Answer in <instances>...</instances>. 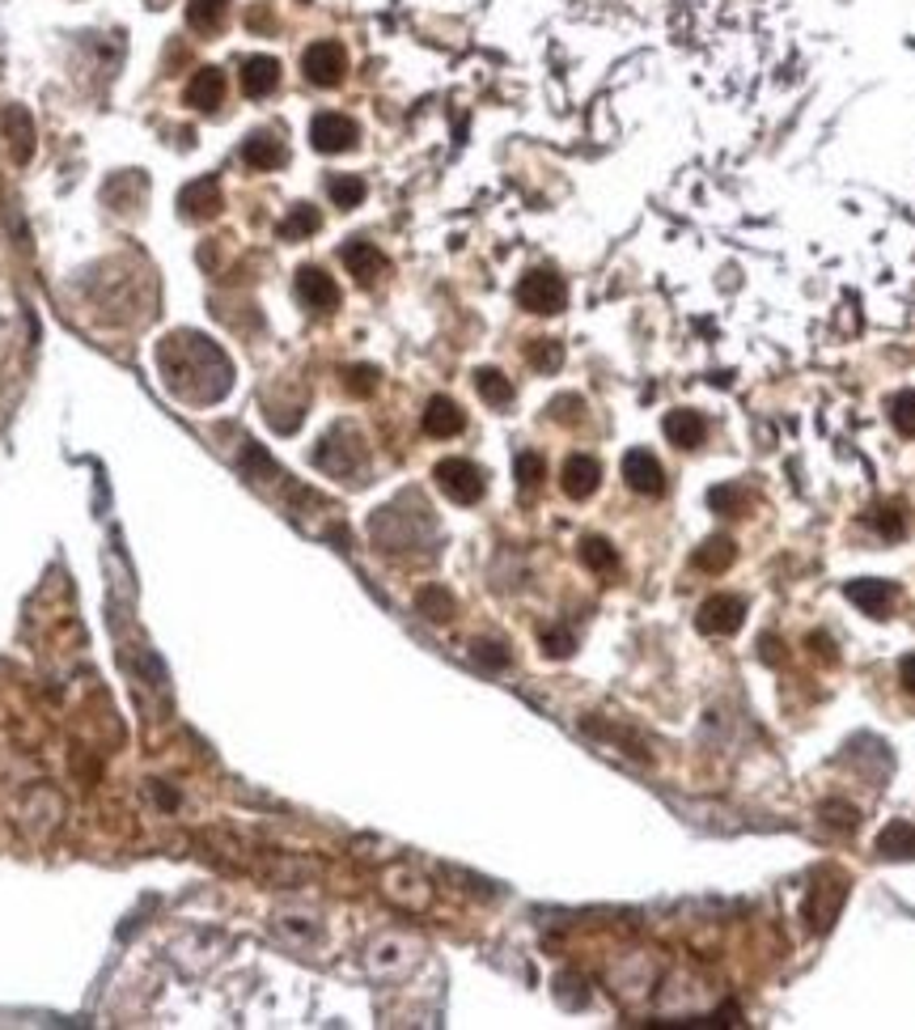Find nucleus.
I'll return each mask as SVG.
<instances>
[{
  "instance_id": "obj_1",
  "label": "nucleus",
  "mask_w": 915,
  "mask_h": 1030,
  "mask_svg": "<svg viewBox=\"0 0 915 1030\" xmlns=\"http://www.w3.org/2000/svg\"><path fill=\"white\" fill-rule=\"evenodd\" d=\"M158 369L165 387L187 403H217L233 387V365L229 356L195 331H174L158 348Z\"/></svg>"
},
{
  "instance_id": "obj_2",
  "label": "nucleus",
  "mask_w": 915,
  "mask_h": 1030,
  "mask_svg": "<svg viewBox=\"0 0 915 1030\" xmlns=\"http://www.w3.org/2000/svg\"><path fill=\"white\" fill-rule=\"evenodd\" d=\"M517 306L530 314H560L569 306V285L551 267H535L517 281Z\"/></svg>"
},
{
  "instance_id": "obj_3",
  "label": "nucleus",
  "mask_w": 915,
  "mask_h": 1030,
  "mask_svg": "<svg viewBox=\"0 0 915 1030\" xmlns=\"http://www.w3.org/2000/svg\"><path fill=\"white\" fill-rule=\"evenodd\" d=\"M433 480H437V488H442L454 505H474V501H483V492H488V476L474 467L471 458H442V462L433 467Z\"/></svg>"
},
{
  "instance_id": "obj_4",
  "label": "nucleus",
  "mask_w": 915,
  "mask_h": 1030,
  "mask_svg": "<svg viewBox=\"0 0 915 1030\" xmlns=\"http://www.w3.org/2000/svg\"><path fill=\"white\" fill-rule=\"evenodd\" d=\"M301 72L306 81L318 85V90H335L347 77V52L335 43V38H322V43H310L306 56H301Z\"/></svg>"
},
{
  "instance_id": "obj_5",
  "label": "nucleus",
  "mask_w": 915,
  "mask_h": 1030,
  "mask_svg": "<svg viewBox=\"0 0 915 1030\" xmlns=\"http://www.w3.org/2000/svg\"><path fill=\"white\" fill-rule=\"evenodd\" d=\"M742 623H746V603H742L737 594H717V598H708V603L699 607V615H695V628H699L704 637H733Z\"/></svg>"
},
{
  "instance_id": "obj_6",
  "label": "nucleus",
  "mask_w": 915,
  "mask_h": 1030,
  "mask_svg": "<svg viewBox=\"0 0 915 1030\" xmlns=\"http://www.w3.org/2000/svg\"><path fill=\"white\" fill-rule=\"evenodd\" d=\"M356 136H361L356 124L347 115H340V111H322L310 124V145H314L318 153H347L356 145Z\"/></svg>"
},
{
  "instance_id": "obj_7",
  "label": "nucleus",
  "mask_w": 915,
  "mask_h": 1030,
  "mask_svg": "<svg viewBox=\"0 0 915 1030\" xmlns=\"http://www.w3.org/2000/svg\"><path fill=\"white\" fill-rule=\"evenodd\" d=\"M179 208H183V217H191V221H213L225 208L221 179H217V174H204V179L187 183V187L179 192Z\"/></svg>"
},
{
  "instance_id": "obj_8",
  "label": "nucleus",
  "mask_w": 915,
  "mask_h": 1030,
  "mask_svg": "<svg viewBox=\"0 0 915 1030\" xmlns=\"http://www.w3.org/2000/svg\"><path fill=\"white\" fill-rule=\"evenodd\" d=\"M624 480H628L631 492L640 496H662L665 492V471L662 462L649 450H628L624 454Z\"/></svg>"
},
{
  "instance_id": "obj_9",
  "label": "nucleus",
  "mask_w": 915,
  "mask_h": 1030,
  "mask_svg": "<svg viewBox=\"0 0 915 1030\" xmlns=\"http://www.w3.org/2000/svg\"><path fill=\"white\" fill-rule=\"evenodd\" d=\"M297 297H301V306H310V310H318V314H327V310H335L340 306V285L322 272V267H297Z\"/></svg>"
},
{
  "instance_id": "obj_10",
  "label": "nucleus",
  "mask_w": 915,
  "mask_h": 1030,
  "mask_svg": "<svg viewBox=\"0 0 915 1030\" xmlns=\"http://www.w3.org/2000/svg\"><path fill=\"white\" fill-rule=\"evenodd\" d=\"M598 483H602L598 458H590V454H569V462H564V471H560V488L569 492L572 501H590V496L598 492Z\"/></svg>"
},
{
  "instance_id": "obj_11",
  "label": "nucleus",
  "mask_w": 915,
  "mask_h": 1030,
  "mask_svg": "<svg viewBox=\"0 0 915 1030\" xmlns=\"http://www.w3.org/2000/svg\"><path fill=\"white\" fill-rule=\"evenodd\" d=\"M848 598H853V603L865 615L885 619V615H890V607H894V598H899V585H894V581L860 577V581H848Z\"/></svg>"
},
{
  "instance_id": "obj_12",
  "label": "nucleus",
  "mask_w": 915,
  "mask_h": 1030,
  "mask_svg": "<svg viewBox=\"0 0 915 1030\" xmlns=\"http://www.w3.org/2000/svg\"><path fill=\"white\" fill-rule=\"evenodd\" d=\"M662 433L670 437V446H678V450H699L704 437H708V420L691 412V408H678V412H665Z\"/></svg>"
},
{
  "instance_id": "obj_13",
  "label": "nucleus",
  "mask_w": 915,
  "mask_h": 1030,
  "mask_svg": "<svg viewBox=\"0 0 915 1030\" xmlns=\"http://www.w3.org/2000/svg\"><path fill=\"white\" fill-rule=\"evenodd\" d=\"M0 124H4V140H9V153L18 165H26L34 158V124L26 115V106H4L0 111Z\"/></svg>"
},
{
  "instance_id": "obj_14",
  "label": "nucleus",
  "mask_w": 915,
  "mask_h": 1030,
  "mask_svg": "<svg viewBox=\"0 0 915 1030\" xmlns=\"http://www.w3.org/2000/svg\"><path fill=\"white\" fill-rule=\"evenodd\" d=\"M340 259H344V267L361 285H374L381 272H386V255H381L374 242H365V238H352L344 251H340Z\"/></svg>"
},
{
  "instance_id": "obj_15",
  "label": "nucleus",
  "mask_w": 915,
  "mask_h": 1030,
  "mask_svg": "<svg viewBox=\"0 0 915 1030\" xmlns=\"http://www.w3.org/2000/svg\"><path fill=\"white\" fill-rule=\"evenodd\" d=\"M462 428H467V412H462L454 399L433 394L428 408H424V433H428V437H458Z\"/></svg>"
},
{
  "instance_id": "obj_16",
  "label": "nucleus",
  "mask_w": 915,
  "mask_h": 1030,
  "mask_svg": "<svg viewBox=\"0 0 915 1030\" xmlns=\"http://www.w3.org/2000/svg\"><path fill=\"white\" fill-rule=\"evenodd\" d=\"M242 158H247L251 170H281L288 161V149L276 131H251L247 145H242Z\"/></svg>"
},
{
  "instance_id": "obj_17",
  "label": "nucleus",
  "mask_w": 915,
  "mask_h": 1030,
  "mask_svg": "<svg viewBox=\"0 0 915 1030\" xmlns=\"http://www.w3.org/2000/svg\"><path fill=\"white\" fill-rule=\"evenodd\" d=\"M281 85V60L276 56H251L242 65V94L247 98H267Z\"/></svg>"
},
{
  "instance_id": "obj_18",
  "label": "nucleus",
  "mask_w": 915,
  "mask_h": 1030,
  "mask_svg": "<svg viewBox=\"0 0 915 1030\" xmlns=\"http://www.w3.org/2000/svg\"><path fill=\"white\" fill-rule=\"evenodd\" d=\"M225 98V72L221 68H195L187 81V106L195 111H217Z\"/></svg>"
},
{
  "instance_id": "obj_19",
  "label": "nucleus",
  "mask_w": 915,
  "mask_h": 1030,
  "mask_svg": "<svg viewBox=\"0 0 915 1030\" xmlns=\"http://www.w3.org/2000/svg\"><path fill=\"white\" fill-rule=\"evenodd\" d=\"M733 560H737V548H733L729 535H712L704 548L695 551V569H704V573H725Z\"/></svg>"
},
{
  "instance_id": "obj_20",
  "label": "nucleus",
  "mask_w": 915,
  "mask_h": 1030,
  "mask_svg": "<svg viewBox=\"0 0 915 1030\" xmlns=\"http://www.w3.org/2000/svg\"><path fill=\"white\" fill-rule=\"evenodd\" d=\"M322 229V213H318L314 204H297V208H288V217L281 221V238L285 242H301V238H310V233H318Z\"/></svg>"
},
{
  "instance_id": "obj_21",
  "label": "nucleus",
  "mask_w": 915,
  "mask_h": 1030,
  "mask_svg": "<svg viewBox=\"0 0 915 1030\" xmlns=\"http://www.w3.org/2000/svg\"><path fill=\"white\" fill-rule=\"evenodd\" d=\"M474 390H479V399H483V403H492V408L513 403V382H508L501 369H492V365L474 369Z\"/></svg>"
},
{
  "instance_id": "obj_22",
  "label": "nucleus",
  "mask_w": 915,
  "mask_h": 1030,
  "mask_svg": "<svg viewBox=\"0 0 915 1030\" xmlns=\"http://www.w3.org/2000/svg\"><path fill=\"white\" fill-rule=\"evenodd\" d=\"M225 9H229V0H187V26L195 34L221 31Z\"/></svg>"
},
{
  "instance_id": "obj_23",
  "label": "nucleus",
  "mask_w": 915,
  "mask_h": 1030,
  "mask_svg": "<svg viewBox=\"0 0 915 1030\" xmlns=\"http://www.w3.org/2000/svg\"><path fill=\"white\" fill-rule=\"evenodd\" d=\"M878 852L882 857H915V827L912 823H890L882 836H878Z\"/></svg>"
},
{
  "instance_id": "obj_24",
  "label": "nucleus",
  "mask_w": 915,
  "mask_h": 1030,
  "mask_svg": "<svg viewBox=\"0 0 915 1030\" xmlns=\"http://www.w3.org/2000/svg\"><path fill=\"white\" fill-rule=\"evenodd\" d=\"M327 192H331V204H335V208H356V204L365 199V179H356V174H331Z\"/></svg>"
},
{
  "instance_id": "obj_25",
  "label": "nucleus",
  "mask_w": 915,
  "mask_h": 1030,
  "mask_svg": "<svg viewBox=\"0 0 915 1030\" xmlns=\"http://www.w3.org/2000/svg\"><path fill=\"white\" fill-rule=\"evenodd\" d=\"M746 501H751V496H746V488H742V483H721V488H712V492H708V505L725 517L742 514V510H746Z\"/></svg>"
},
{
  "instance_id": "obj_26",
  "label": "nucleus",
  "mask_w": 915,
  "mask_h": 1030,
  "mask_svg": "<svg viewBox=\"0 0 915 1030\" xmlns=\"http://www.w3.org/2000/svg\"><path fill=\"white\" fill-rule=\"evenodd\" d=\"M378 382H381L378 365H347L344 369V390L352 399H369L378 390Z\"/></svg>"
},
{
  "instance_id": "obj_27",
  "label": "nucleus",
  "mask_w": 915,
  "mask_h": 1030,
  "mask_svg": "<svg viewBox=\"0 0 915 1030\" xmlns=\"http://www.w3.org/2000/svg\"><path fill=\"white\" fill-rule=\"evenodd\" d=\"M415 607H420V615H428V619H437V623H449V619H454V598L445 594L442 585H428V590H420Z\"/></svg>"
},
{
  "instance_id": "obj_28",
  "label": "nucleus",
  "mask_w": 915,
  "mask_h": 1030,
  "mask_svg": "<svg viewBox=\"0 0 915 1030\" xmlns=\"http://www.w3.org/2000/svg\"><path fill=\"white\" fill-rule=\"evenodd\" d=\"M526 356H530V365H535V369L556 374V369L564 365V344H556V340H535V344L526 348Z\"/></svg>"
},
{
  "instance_id": "obj_29",
  "label": "nucleus",
  "mask_w": 915,
  "mask_h": 1030,
  "mask_svg": "<svg viewBox=\"0 0 915 1030\" xmlns=\"http://www.w3.org/2000/svg\"><path fill=\"white\" fill-rule=\"evenodd\" d=\"M581 560H585V564H590L594 573H610V569L619 564V556H615V548H610L606 539H598V535L581 543Z\"/></svg>"
},
{
  "instance_id": "obj_30",
  "label": "nucleus",
  "mask_w": 915,
  "mask_h": 1030,
  "mask_svg": "<svg viewBox=\"0 0 915 1030\" xmlns=\"http://www.w3.org/2000/svg\"><path fill=\"white\" fill-rule=\"evenodd\" d=\"M890 420H894V428L903 437H915V390H899L890 399Z\"/></svg>"
},
{
  "instance_id": "obj_31",
  "label": "nucleus",
  "mask_w": 915,
  "mask_h": 1030,
  "mask_svg": "<svg viewBox=\"0 0 915 1030\" xmlns=\"http://www.w3.org/2000/svg\"><path fill=\"white\" fill-rule=\"evenodd\" d=\"M873 526H878L882 539H903V535H907V514H903V505H882V510L873 514Z\"/></svg>"
},
{
  "instance_id": "obj_32",
  "label": "nucleus",
  "mask_w": 915,
  "mask_h": 1030,
  "mask_svg": "<svg viewBox=\"0 0 915 1030\" xmlns=\"http://www.w3.org/2000/svg\"><path fill=\"white\" fill-rule=\"evenodd\" d=\"M513 471H517V483H522V488H538V483L547 480V462H542V458H538L535 450H522V454H517Z\"/></svg>"
},
{
  "instance_id": "obj_33",
  "label": "nucleus",
  "mask_w": 915,
  "mask_h": 1030,
  "mask_svg": "<svg viewBox=\"0 0 915 1030\" xmlns=\"http://www.w3.org/2000/svg\"><path fill=\"white\" fill-rule=\"evenodd\" d=\"M551 420H560V424H576V420L585 416V399L581 394H560V399H551Z\"/></svg>"
},
{
  "instance_id": "obj_34",
  "label": "nucleus",
  "mask_w": 915,
  "mask_h": 1030,
  "mask_svg": "<svg viewBox=\"0 0 915 1030\" xmlns=\"http://www.w3.org/2000/svg\"><path fill=\"white\" fill-rule=\"evenodd\" d=\"M572 649H576V641H572L569 628H542V653L547 657H569Z\"/></svg>"
},
{
  "instance_id": "obj_35",
  "label": "nucleus",
  "mask_w": 915,
  "mask_h": 1030,
  "mask_svg": "<svg viewBox=\"0 0 915 1030\" xmlns=\"http://www.w3.org/2000/svg\"><path fill=\"white\" fill-rule=\"evenodd\" d=\"M471 657H474V662H483V666H492V671L508 666V653L501 649V644H492V641H474Z\"/></svg>"
},
{
  "instance_id": "obj_36",
  "label": "nucleus",
  "mask_w": 915,
  "mask_h": 1030,
  "mask_svg": "<svg viewBox=\"0 0 915 1030\" xmlns=\"http://www.w3.org/2000/svg\"><path fill=\"white\" fill-rule=\"evenodd\" d=\"M805 644H810V653H814V657H822V662H835V644L826 641V637H819V632H814V637H810Z\"/></svg>"
},
{
  "instance_id": "obj_37",
  "label": "nucleus",
  "mask_w": 915,
  "mask_h": 1030,
  "mask_svg": "<svg viewBox=\"0 0 915 1030\" xmlns=\"http://www.w3.org/2000/svg\"><path fill=\"white\" fill-rule=\"evenodd\" d=\"M899 678H903V687L915 696V653H907V657L899 662Z\"/></svg>"
}]
</instances>
